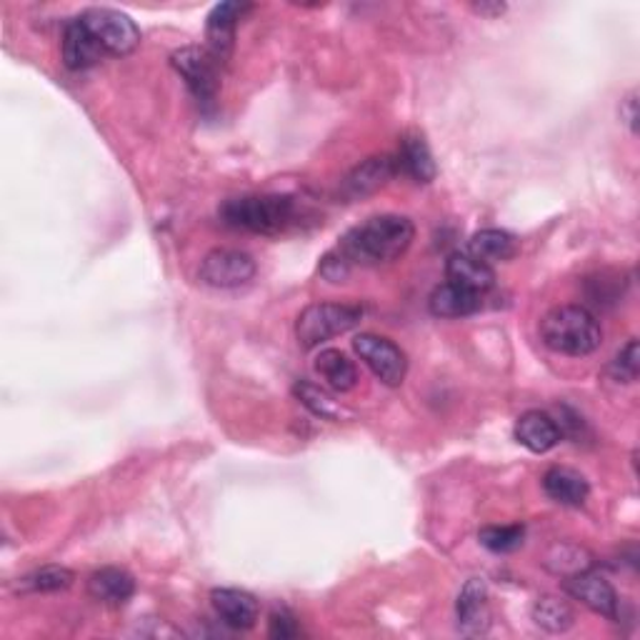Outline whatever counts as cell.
<instances>
[{
  "label": "cell",
  "instance_id": "22",
  "mask_svg": "<svg viewBox=\"0 0 640 640\" xmlns=\"http://www.w3.org/2000/svg\"><path fill=\"white\" fill-rule=\"evenodd\" d=\"M468 253L473 258H478L483 263H503L510 261L518 253V243L516 238L498 231V228H486V231H478L471 241H468Z\"/></svg>",
  "mask_w": 640,
  "mask_h": 640
},
{
  "label": "cell",
  "instance_id": "15",
  "mask_svg": "<svg viewBox=\"0 0 640 640\" xmlns=\"http://www.w3.org/2000/svg\"><path fill=\"white\" fill-rule=\"evenodd\" d=\"M563 431L543 410H528L516 423V441L530 453H548L561 443Z\"/></svg>",
  "mask_w": 640,
  "mask_h": 640
},
{
  "label": "cell",
  "instance_id": "12",
  "mask_svg": "<svg viewBox=\"0 0 640 640\" xmlns=\"http://www.w3.org/2000/svg\"><path fill=\"white\" fill-rule=\"evenodd\" d=\"M210 603H213V610L221 618V624L233 630L253 628L261 616V606L255 596L238 588H216L210 593Z\"/></svg>",
  "mask_w": 640,
  "mask_h": 640
},
{
  "label": "cell",
  "instance_id": "13",
  "mask_svg": "<svg viewBox=\"0 0 640 640\" xmlns=\"http://www.w3.org/2000/svg\"><path fill=\"white\" fill-rule=\"evenodd\" d=\"M398 173L396 155H373V158L363 161L361 166H355L349 178L343 180V194L349 198H365L376 194L386 183Z\"/></svg>",
  "mask_w": 640,
  "mask_h": 640
},
{
  "label": "cell",
  "instance_id": "20",
  "mask_svg": "<svg viewBox=\"0 0 640 640\" xmlns=\"http://www.w3.org/2000/svg\"><path fill=\"white\" fill-rule=\"evenodd\" d=\"M483 306V296L473 290H465L461 286H453V283H443L438 286L431 298H428V308L438 318H465L478 313Z\"/></svg>",
  "mask_w": 640,
  "mask_h": 640
},
{
  "label": "cell",
  "instance_id": "1",
  "mask_svg": "<svg viewBox=\"0 0 640 640\" xmlns=\"http://www.w3.org/2000/svg\"><path fill=\"white\" fill-rule=\"evenodd\" d=\"M416 238V225L404 216H373L368 221L351 228L323 258L320 273L331 280L341 283L349 278L355 265L373 268L398 261Z\"/></svg>",
  "mask_w": 640,
  "mask_h": 640
},
{
  "label": "cell",
  "instance_id": "25",
  "mask_svg": "<svg viewBox=\"0 0 640 640\" xmlns=\"http://www.w3.org/2000/svg\"><path fill=\"white\" fill-rule=\"evenodd\" d=\"M73 581H76L73 571L63 569V565H45V569L25 575V578L18 583V591L21 593H58V591L70 588Z\"/></svg>",
  "mask_w": 640,
  "mask_h": 640
},
{
  "label": "cell",
  "instance_id": "24",
  "mask_svg": "<svg viewBox=\"0 0 640 640\" xmlns=\"http://www.w3.org/2000/svg\"><path fill=\"white\" fill-rule=\"evenodd\" d=\"M293 393H296V398L304 404L310 413L323 418V420H341L349 416V410H345L338 400L328 393L325 388L316 386V383L310 380H298L296 386H293Z\"/></svg>",
  "mask_w": 640,
  "mask_h": 640
},
{
  "label": "cell",
  "instance_id": "11",
  "mask_svg": "<svg viewBox=\"0 0 640 640\" xmlns=\"http://www.w3.org/2000/svg\"><path fill=\"white\" fill-rule=\"evenodd\" d=\"M249 11H251L249 3H221L210 11L208 23H206V38H208V51L213 53V58H218L221 63L231 58L235 25Z\"/></svg>",
  "mask_w": 640,
  "mask_h": 640
},
{
  "label": "cell",
  "instance_id": "28",
  "mask_svg": "<svg viewBox=\"0 0 640 640\" xmlns=\"http://www.w3.org/2000/svg\"><path fill=\"white\" fill-rule=\"evenodd\" d=\"M268 636L288 640V638L300 636V628L296 624V618H293L288 610H276L268 620Z\"/></svg>",
  "mask_w": 640,
  "mask_h": 640
},
{
  "label": "cell",
  "instance_id": "5",
  "mask_svg": "<svg viewBox=\"0 0 640 640\" xmlns=\"http://www.w3.org/2000/svg\"><path fill=\"white\" fill-rule=\"evenodd\" d=\"M173 68L180 73V78L186 80L190 93L198 100L200 108L216 106L218 86H221V60L213 58V53L208 48H180L173 53Z\"/></svg>",
  "mask_w": 640,
  "mask_h": 640
},
{
  "label": "cell",
  "instance_id": "19",
  "mask_svg": "<svg viewBox=\"0 0 640 640\" xmlns=\"http://www.w3.org/2000/svg\"><path fill=\"white\" fill-rule=\"evenodd\" d=\"M396 163L398 170H404L406 176H410L416 183H431L438 173L433 153L420 133H406L404 139H400Z\"/></svg>",
  "mask_w": 640,
  "mask_h": 640
},
{
  "label": "cell",
  "instance_id": "21",
  "mask_svg": "<svg viewBox=\"0 0 640 640\" xmlns=\"http://www.w3.org/2000/svg\"><path fill=\"white\" fill-rule=\"evenodd\" d=\"M313 368L325 386L335 393H349L358 386V368L355 363L338 349H325L316 355Z\"/></svg>",
  "mask_w": 640,
  "mask_h": 640
},
{
  "label": "cell",
  "instance_id": "14",
  "mask_svg": "<svg viewBox=\"0 0 640 640\" xmlns=\"http://www.w3.org/2000/svg\"><path fill=\"white\" fill-rule=\"evenodd\" d=\"M63 63L68 70H88L98 66V60L103 58V48L96 41V35L86 29V23L76 18L66 25L60 41Z\"/></svg>",
  "mask_w": 640,
  "mask_h": 640
},
{
  "label": "cell",
  "instance_id": "7",
  "mask_svg": "<svg viewBox=\"0 0 640 640\" xmlns=\"http://www.w3.org/2000/svg\"><path fill=\"white\" fill-rule=\"evenodd\" d=\"M353 351L368 365L373 376L390 388H398L408 376V355L388 338L376 333H361L353 338Z\"/></svg>",
  "mask_w": 640,
  "mask_h": 640
},
{
  "label": "cell",
  "instance_id": "6",
  "mask_svg": "<svg viewBox=\"0 0 640 640\" xmlns=\"http://www.w3.org/2000/svg\"><path fill=\"white\" fill-rule=\"evenodd\" d=\"M80 21L96 35L103 53H111V56H131L141 45L139 25L125 13L113 11V8H90L80 15Z\"/></svg>",
  "mask_w": 640,
  "mask_h": 640
},
{
  "label": "cell",
  "instance_id": "2",
  "mask_svg": "<svg viewBox=\"0 0 640 640\" xmlns=\"http://www.w3.org/2000/svg\"><path fill=\"white\" fill-rule=\"evenodd\" d=\"M221 221L235 231L280 235L300 225L304 210L290 196H243L225 200L218 210Z\"/></svg>",
  "mask_w": 640,
  "mask_h": 640
},
{
  "label": "cell",
  "instance_id": "10",
  "mask_svg": "<svg viewBox=\"0 0 640 640\" xmlns=\"http://www.w3.org/2000/svg\"><path fill=\"white\" fill-rule=\"evenodd\" d=\"M486 581L473 578L463 585L455 613H459V630L468 638L486 636L490 628V603Z\"/></svg>",
  "mask_w": 640,
  "mask_h": 640
},
{
  "label": "cell",
  "instance_id": "17",
  "mask_svg": "<svg viewBox=\"0 0 640 640\" xmlns=\"http://www.w3.org/2000/svg\"><path fill=\"white\" fill-rule=\"evenodd\" d=\"M135 593L133 575L123 569H100L88 578V596L103 606H125Z\"/></svg>",
  "mask_w": 640,
  "mask_h": 640
},
{
  "label": "cell",
  "instance_id": "9",
  "mask_svg": "<svg viewBox=\"0 0 640 640\" xmlns=\"http://www.w3.org/2000/svg\"><path fill=\"white\" fill-rule=\"evenodd\" d=\"M563 588L571 598L581 600L585 608L598 613V616L608 618V620H618V616H620L618 593L606 578H603V575L585 569V571H578L573 575H565Z\"/></svg>",
  "mask_w": 640,
  "mask_h": 640
},
{
  "label": "cell",
  "instance_id": "4",
  "mask_svg": "<svg viewBox=\"0 0 640 640\" xmlns=\"http://www.w3.org/2000/svg\"><path fill=\"white\" fill-rule=\"evenodd\" d=\"M363 308L353 304H313L298 316L296 338L306 351H313L333 338L353 331L361 323Z\"/></svg>",
  "mask_w": 640,
  "mask_h": 640
},
{
  "label": "cell",
  "instance_id": "29",
  "mask_svg": "<svg viewBox=\"0 0 640 640\" xmlns=\"http://www.w3.org/2000/svg\"><path fill=\"white\" fill-rule=\"evenodd\" d=\"M620 115L626 118L630 131L638 133V93L636 90L624 100V106H620Z\"/></svg>",
  "mask_w": 640,
  "mask_h": 640
},
{
  "label": "cell",
  "instance_id": "8",
  "mask_svg": "<svg viewBox=\"0 0 640 640\" xmlns=\"http://www.w3.org/2000/svg\"><path fill=\"white\" fill-rule=\"evenodd\" d=\"M255 271H258V265H255L253 255L245 251L216 249L206 255L203 263H200L198 276L210 288L231 290L251 283Z\"/></svg>",
  "mask_w": 640,
  "mask_h": 640
},
{
  "label": "cell",
  "instance_id": "26",
  "mask_svg": "<svg viewBox=\"0 0 640 640\" xmlns=\"http://www.w3.org/2000/svg\"><path fill=\"white\" fill-rule=\"evenodd\" d=\"M526 528L523 526H488L478 533V541L490 553H514L523 545Z\"/></svg>",
  "mask_w": 640,
  "mask_h": 640
},
{
  "label": "cell",
  "instance_id": "18",
  "mask_svg": "<svg viewBox=\"0 0 640 640\" xmlns=\"http://www.w3.org/2000/svg\"><path fill=\"white\" fill-rule=\"evenodd\" d=\"M543 490L548 498L561 503V506L578 508L588 500L591 486H588V481H585V475H581L578 471L555 465V468H551L543 475Z\"/></svg>",
  "mask_w": 640,
  "mask_h": 640
},
{
  "label": "cell",
  "instance_id": "30",
  "mask_svg": "<svg viewBox=\"0 0 640 640\" xmlns=\"http://www.w3.org/2000/svg\"><path fill=\"white\" fill-rule=\"evenodd\" d=\"M473 11H475V13H481V15L496 18V15H503V13H506V3H475V5H473Z\"/></svg>",
  "mask_w": 640,
  "mask_h": 640
},
{
  "label": "cell",
  "instance_id": "23",
  "mask_svg": "<svg viewBox=\"0 0 640 640\" xmlns=\"http://www.w3.org/2000/svg\"><path fill=\"white\" fill-rule=\"evenodd\" d=\"M533 620L538 628L548 630V633H565V630L573 628L575 616L569 600L541 596L533 603Z\"/></svg>",
  "mask_w": 640,
  "mask_h": 640
},
{
  "label": "cell",
  "instance_id": "16",
  "mask_svg": "<svg viewBox=\"0 0 640 640\" xmlns=\"http://www.w3.org/2000/svg\"><path fill=\"white\" fill-rule=\"evenodd\" d=\"M445 276L448 283L478 293V296L496 286V273H493L490 265L473 258L471 253H453L445 263Z\"/></svg>",
  "mask_w": 640,
  "mask_h": 640
},
{
  "label": "cell",
  "instance_id": "3",
  "mask_svg": "<svg viewBox=\"0 0 640 640\" xmlns=\"http://www.w3.org/2000/svg\"><path fill=\"white\" fill-rule=\"evenodd\" d=\"M541 338L548 349L561 355H591L600 349L603 331L598 318L583 306H561L541 320Z\"/></svg>",
  "mask_w": 640,
  "mask_h": 640
},
{
  "label": "cell",
  "instance_id": "27",
  "mask_svg": "<svg viewBox=\"0 0 640 640\" xmlns=\"http://www.w3.org/2000/svg\"><path fill=\"white\" fill-rule=\"evenodd\" d=\"M638 341H630L624 351H620L610 363V376L618 383H633L638 380Z\"/></svg>",
  "mask_w": 640,
  "mask_h": 640
}]
</instances>
